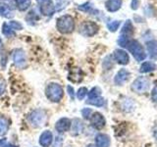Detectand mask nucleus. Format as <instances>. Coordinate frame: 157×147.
<instances>
[{
	"label": "nucleus",
	"mask_w": 157,
	"mask_h": 147,
	"mask_svg": "<svg viewBox=\"0 0 157 147\" xmlns=\"http://www.w3.org/2000/svg\"><path fill=\"white\" fill-rule=\"evenodd\" d=\"M29 121L31 125L34 127L41 126L46 121V113L41 109H37L33 111L29 116Z\"/></svg>",
	"instance_id": "4"
},
{
	"label": "nucleus",
	"mask_w": 157,
	"mask_h": 147,
	"mask_svg": "<svg viewBox=\"0 0 157 147\" xmlns=\"http://www.w3.org/2000/svg\"><path fill=\"white\" fill-rule=\"evenodd\" d=\"M86 147H96V146H94L93 144H90V145H87Z\"/></svg>",
	"instance_id": "41"
},
{
	"label": "nucleus",
	"mask_w": 157,
	"mask_h": 147,
	"mask_svg": "<svg viewBox=\"0 0 157 147\" xmlns=\"http://www.w3.org/2000/svg\"><path fill=\"white\" fill-rule=\"evenodd\" d=\"M126 47L129 49V51L132 54V56L137 62H141L145 59L146 54L144 52V49L137 40H132L131 39Z\"/></svg>",
	"instance_id": "3"
},
{
	"label": "nucleus",
	"mask_w": 157,
	"mask_h": 147,
	"mask_svg": "<svg viewBox=\"0 0 157 147\" xmlns=\"http://www.w3.org/2000/svg\"><path fill=\"white\" fill-rule=\"evenodd\" d=\"M68 78L73 82H81L83 78V73L81 69H75L69 73Z\"/></svg>",
	"instance_id": "16"
},
{
	"label": "nucleus",
	"mask_w": 157,
	"mask_h": 147,
	"mask_svg": "<svg viewBox=\"0 0 157 147\" xmlns=\"http://www.w3.org/2000/svg\"><path fill=\"white\" fill-rule=\"evenodd\" d=\"M140 0H132V3H131V8L132 10H136L140 6Z\"/></svg>",
	"instance_id": "34"
},
{
	"label": "nucleus",
	"mask_w": 157,
	"mask_h": 147,
	"mask_svg": "<svg viewBox=\"0 0 157 147\" xmlns=\"http://www.w3.org/2000/svg\"><path fill=\"white\" fill-rule=\"evenodd\" d=\"M105 124H106L105 118L103 117V115L100 114V113L95 112L90 116V125L94 127V129L102 130L103 127L105 126Z\"/></svg>",
	"instance_id": "8"
},
{
	"label": "nucleus",
	"mask_w": 157,
	"mask_h": 147,
	"mask_svg": "<svg viewBox=\"0 0 157 147\" xmlns=\"http://www.w3.org/2000/svg\"><path fill=\"white\" fill-rule=\"evenodd\" d=\"M132 34H134V27H132V24L130 20H127L121 31V36L131 37Z\"/></svg>",
	"instance_id": "18"
},
{
	"label": "nucleus",
	"mask_w": 157,
	"mask_h": 147,
	"mask_svg": "<svg viewBox=\"0 0 157 147\" xmlns=\"http://www.w3.org/2000/svg\"><path fill=\"white\" fill-rule=\"evenodd\" d=\"M13 61L14 64L20 69H24L27 66L26 54L22 49H15L13 52Z\"/></svg>",
	"instance_id": "7"
},
{
	"label": "nucleus",
	"mask_w": 157,
	"mask_h": 147,
	"mask_svg": "<svg viewBox=\"0 0 157 147\" xmlns=\"http://www.w3.org/2000/svg\"><path fill=\"white\" fill-rule=\"evenodd\" d=\"M36 2L40 5H44V4L51 3V0H36Z\"/></svg>",
	"instance_id": "36"
},
{
	"label": "nucleus",
	"mask_w": 157,
	"mask_h": 147,
	"mask_svg": "<svg viewBox=\"0 0 157 147\" xmlns=\"http://www.w3.org/2000/svg\"><path fill=\"white\" fill-rule=\"evenodd\" d=\"M67 91H68V94L70 95L71 99H74V98H75V95H76V93H75V90H74V88H73L71 85H68V86H67Z\"/></svg>",
	"instance_id": "33"
},
{
	"label": "nucleus",
	"mask_w": 157,
	"mask_h": 147,
	"mask_svg": "<svg viewBox=\"0 0 157 147\" xmlns=\"http://www.w3.org/2000/svg\"><path fill=\"white\" fill-rule=\"evenodd\" d=\"M16 5L20 11H26L31 6V0H15Z\"/></svg>",
	"instance_id": "24"
},
{
	"label": "nucleus",
	"mask_w": 157,
	"mask_h": 147,
	"mask_svg": "<svg viewBox=\"0 0 157 147\" xmlns=\"http://www.w3.org/2000/svg\"><path fill=\"white\" fill-rule=\"evenodd\" d=\"M45 94L51 102L58 103L60 102L64 95V90L60 85H58L56 82H51L46 86Z\"/></svg>",
	"instance_id": "2"
},
{
	"label": "nucleus",
	"mask_w": 157,
	"mask_h": 147,
	"mask_svg": "<svg viewBox=\"0 0 157 147\" xmlns=\"http://www.w3.org/2000/svg\"><path fill=\"white\" fill-rule=\"evenodd\" d=\"M122 0H107L105 2V8L108 12H116L122 6Z\"/></svg>",
	"instance_id": "15"
},
{
	"label": "nucleus",
	"mask_w": 157,
	"mask_h": 147,
	"mask_svg": "<svg viewBox=\"0 0 157 147\" xmlns=\"http://www.w3.org/2000/svg\"><path fill=\"white\" fill-rule=\"evenodd\" d=\"M88 94V98H94V97H98L101 95V89L99 87H93L92 89L87 93Z\"/></svg>",
	"instance_id": "28"
},
{
	"label": "nucleus",
	"mask_w": 157,
	"mask_h": 147,
	"mask_svg": "<svg viewBox=\"0 0 157 147\" xmlns=\"http://www.w3.org/2000/svg\"><path fill=\"white\" fill-rule=\"evenodd\" d=\"M154 135H155V137L157 138V126L155 127V130H154Z\"/></svg>",
	"instance_id": "40"
},
{
	"label": "nucleus",
	"mask_w": 157,
	"mask_h": 147,
	"mask_svg": "<svg viewBox=\"0 0 157 147\" xmlns=\"http://www.w3.org/2000/svg\"><path fill=\"white\" fill-rule=\"evenodd\" d=\"M71 125L72 122L70 119H68V118H61L60 120H58L56 122L55 130L58 132H60V134H64V132L68 131L71 129Z\"/></svg>",
	"instance_id": "9"
},
{
	"label": "nucleus",
	"mask_w": 157,
	"mask_h": 147,
	"mask_svg": "<svg viewBox=\"0 0 157 147\" xmlns=\"http://www.w3.org/2000/svg\"><path fill=\"white\" fill-rule=\"evenodd\" d=\"M120 24H121V22L120 21H112V22L107 24V28H108V29H109L110 32H115L117 29L119 28Z\"/></svg>",
	"instance_id": "27"
},
{
	"label": "nucleus",
	"mask_w": 157,
	"mask_h": 147,
	"mask_svg": "<svg viewBox=\"0 0 157 147\" xmlns=\"http://www.w3.org/2000/svg\"><path fill=\"white\" fill-rule=\"evenodd\" d=\"M86 104L96 106V107H102L105 104V100L103 99L101 96L94 97V98H88L87 101H86Z\"/></svg>",
	"instance_id": "23"
},
{
	"label": "nucleus",
	"mask_w": 157,
	"mask_h": 147,
	"mask_svg": "<svg viewBox=\"0 0 157 147\" xmlns=\"http://www.w3.org/2000/svg\"><path fill=\"white\" fill-rule=\"evenodd\" d=\"M9 130V122L5 117H0V136L7 134Z\"/></svg>",
	"instance_id": "21"
},
{
	"label": "nucleus",
	"mask_w": 157,
	"mask_h": 147,
	"mask_svg": "<svg viewBox=\"0 0 157 147\" xmlns=\"http://www.w3.org/2000/svg\"><path fill=\"white\" fill-rule=\"evenodd\" d=\"M99 27L97 26V24L94 22H90V21H86L81 24L80 26V32L81 34L85 36H93L97 33Z\"/></svg>",
	"instance_id": "5"
},
{
	"label": "nucleus",
	"mask_w": 157,
	"mask_h": 147,
	"mask_svg": "<svg viewBox=\"0 0 157 147\" xmlns=\"http://www.w3.org/2000/svg\"><path fill=\"white\" fill-rule=\"evenodd\" d=\"M14 10L10 4H7L5 2L0 3V16L5 17L7 19H11L14 17Z\"/></svg>",
	"instance_id": "13"
},
{
	"label": "nucleus",
	"mask_w": 157,
	"mask_h": 147,
	"mask_svg": "<svg viewBox=\"0 0 157 147\" xmlns=\"http://www.w3.org/2000/svg\"><path fill=\"white\" fill-rule=\"evenodd\" d=\"M130 72L126 69H121V70L116 74L114 77V82L117 85H122L130 78Z\"/></svg>",
	"instance_id": "10"
},
{
	"label": "nucleus",
	"mask_w": 157,
	"mask_h": 147,
	"mask_svg": "<svg viewBox=\"0 0 157 147\" xmlns=\"http://www.w3.org/2000/svg\"><path fill=\"white\" fill-rule=\"evenodd\" d=\"M96 147H109L110 146V137L107 134H99L95 137Z\"/></svg>",
	"instance_id": "14"
},
{
	"label": "nucleus",
	"mask_w": 157,
	"mask_h": 147,
	"mask_svg": "<svg viewBox=\"0 0 157 147\" xmlns=\"http://www.w3.org/2000/svg\"><path fill=\"white\" fill-rule=\"evenodd\" d=\"M2 32H3V34L6 37H13L15 36L14 31L11 28H10V26H9L8 24H6V23H4L2 24Z\"/></svg>",
	"instance_id": "26"
},
{
	"label": "nucleus",
	"mask_w": 157,
	"mask_h": 147,
	"mask_svg": "<svg viewBox=\"0 0 157 147\" xmlns=\"http://www.w3.org/2000/svg\"><path fill=\"white\" fill-rule=\"evenodd\" d=\"M3 147H18V146L13 145V144H11V143H9V142H6V143H5V145H4Z\"/></svg>",
	"instance_id": "38"
},
{
	"label": "nucleus",
	"mask_w": 157,
	"mask_h": 147,
	"mask_svg": "<svg viewBox=\"0 0 157 147\" xmlns=\"http://www.w3.org/2000/svg\"><path fill=\"white\" fill-rule=\"evenodd\" d=\"M57 4H58V6H63L64 5V0H57ZM63 8H64V6H63Z\"/></svg>",
	"instance_id": "39"
},
{
	"label": "nucleus",
	"mask_w": 157,
	"mask_h": 147,
	"mask_svg": "<svg viewBox=\"0 0 157 147\" xmlns=\"http://www.w3.org/2000/svg\"><path fill=\"white\" fill-rule=\"evenodd\" d=\"M149 88V81L144 77H140L132 82V89L136 93H144Z\"/></svg>",
	"instance_id": "6"
},
{
	"label": "nucleus",
	"mask_w": 157,
	"mask_h": 147,
	"mask_svg": "<svg viewBox=\"0 0 157 147\" xmlns=\"http://www.w3.org/2000/svg\"><path fill=\"white\" fill-rule=\"evenodd\" d=\"M152 100L157 103V86H155L152 90Z\"/></svg>",
	"instance_id": "35"
},
{
	"label": "nucleus",
	"mask_w": 157,
	"mask_h": 147,
	"mask_svg": "<svg viewBox=\"0 0 157 147\" xmlns=\"http://www.w3.org/2000/svg\"><path fill=\"white\" fill-rule=\"evenodd\" d=\"M91 109H90V108H83V109L82 110V115L83 117V119H86V120H88L90 118L91 116Z\"/></svg>",
	"instance_id": "31"
},
{
	"label": "nucleus",
	"mask_w": 157,
	"mask_h": 147,
	"mask_svg": "<svg viewBox=\"0 0 157 147\" xmlns=\"http://www.w3.org/2000/svg\"><path fill=\"white\" fill-rule=\"evenodd\" d=\"M40 11H41V14L44 15V16H52L54 12H55V6H54L52 3L44 4V5H41Z\"/></svg>",
	"instance_id": "20"
},
{
	"label": "nucleus",
	"mask_w": 157,
	"mask_h": 147,
	"mask_svg": "<svg viewBox=\"0 0 157 147\" xmlns=\"http://www.w3.org/2000/svg\"><path fill=\"white\" fill-rule=\"evenodd\" d=\"M10 28H11L13 31L15 29V31H21V29H23V24L21 23H19L17 21H11L10 22Z\"/></svg>",
	"instance_id": "30"
},
{
	"label": "nucleus",
	"mask_w": 157,
	"mask_h": 147,
	"mask_svg": "<svg viewBox=\"0 0 157 147\" xmlns=\"http://www.w3.org/2000/svg\"><path fill=\"white\" fill-rule=\"evenodd\" d=\"M56 27L61 33H71L75 29V20L71 15H63L60 18H58Z\"/></svg>",
	"instance_id": "1"
},
{
	"label": "nucleus",
	"mask_w": 157,
	"mask_h": 147,
	"mask_svg": "<svg viewBox=\"0 0 157 147\" xmlns=\"http://www.w3.org/2000/svg\"><path fill=\"white\" fill-rule=\"evenodd\" d=\"M114 59L120 65H127L130 61L128 53L124 50H122V49H116L114 51Z\"/></svg>",
	"instance_id": "11"
},
{
	"label": "nucleus",
	"mask_w": 157,
	"mask_h": 147,
	"mask_svg": "<svg viewBox=\"0 0 157 147\" xmlns=\"http://www.w3.org/2000/svg\"><path fill=\"white\" fill-rule=\"evenodd\" d=\"M78 10H81L82 12H87V13H94V12H97L96 10L93 9L92 7V4L90 2H86L85 4H82L80 6L78 7Z\"/></svg>",
	"instance_id": "25"
},
{
	"label": "nucleus",
	"mask_w": 157,
	"mask_h": 147,
	"mask_svg": "<svg viewBox=\"0 0 157 147\" xmlns=\"http://www.w3.org/2000/svg\"><path fill=\"white\" fill-rule=\"evenodd\" d=\"M87 93H88V91L86 89V87H81L77 92V98L78 100H82L83 98L86 96Z\"/></svg>",
	"instance_id": "29"
},
{
	"label": "nucleus",
	"mask_w": 157,
	"mask_h": 147,
	"mask_svg": "<svg viewBox=\"0 0 157 147\" xmlns=\"http://www.w3.org/2000/svg\"><path fill=\"white\" fill-rule=\"evenodd\" d=\"M147 51L152 60H157V40H150L146 43Z\"/></svg>",
	"instance_id": "17"
},
{
	"label": "nucleus",
	"mask_w": 157,
	"mask_h": 147,
	"mask_svg": "<svg viewBox=\"0 0 157 147\" xmlns=\"http://www.w3.org/2000/svg\"><path fill=\"white\" fill-rule=\"evenodd\" d=\"M1 44H2V42H1V39H0V47H1Z\"/></svg>",
	"instance_id": "42"
},
{
	"label": "nucleus",
	"mask_w": 157,
	"mask_h": 147,
	"mask_svg": "<svg viewBox=\"0 0 157 147\" xmlns=\"http://www.w3.org/2000/svg\"><path fill=\"white\" fill-rule=\"evenodd\" d=\"M5 89H6V81L4 78L0 77V96L5 92Z\"/></svg>",
	"instance_id": "32"
},
{
	"label": "nucleus",
	"mask_w": 157,
	"mask_h": 147,
	"mask_svg": "<svg viewBox=\"0 0 157 147\" xmlns=\"http://www.w3.org/2000/svg\"><path fill=\"white\" fill-rule=\"evenodd\" d=\"M156 70V65L152 62H144L141 64V66L140 68V73H149Z\"/></svg>",
	"instance_id": "22"
},
{
	"label": "nucleus",
	"mask_w": 157,
	"mask_h": 147,
	"mask_svg": "<svg viewBox=\"0 0 157 147\" xmlns=\"http://www.w3.org/2000/svg\"><path fill=\"white\" fill-rule=\"evenodd\" d=\"M53 142V134L50 130H44L39 136V144L42 147H50Z\"/></svg>",
	"instance_id": "12"
},
{
	"label": "nucleus",
	"mask_w": 157,
	"mask_h": 147,
	"mask_svg": "<svg viewBox=\"0 0 157 147\" xmlns=\"http://www.w3.org/2000/svg\"><path fill=\"white\" fill-rule=\"evenodd\" d=\"M71 129H72L73 135L80 134L81 132L82 131V130H83V125H82V121L78 120V119H75V120H74V122L72 123V125H71Z\"/></svg>",
	"instance_id": "19"
},
{
	"label": "nucleus",
	"mask_w": 157,
	"mask_h": 147,
	"mask_svg": "<svg viewBox=\"0 0 157 147\" xmlns=\"http://www.w3.org/2000/svg\"><path fill=\"white\" fill-rule=\"evenodd\" d=\"M7 142L6 138H2V139H0V147H3L5 145V143Z\"/></svg>",
	"instance_id": "37"
}]
</instances>
